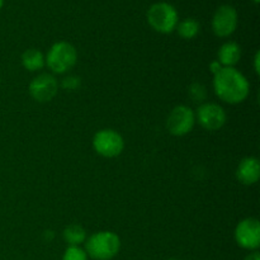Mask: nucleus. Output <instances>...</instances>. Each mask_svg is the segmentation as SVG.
<instances>
[{
	"label": "nucleus",
	"mask_w": 260,
	"mask_h": 260,
	"mask_svg": "<svg viewBox=\"0 0 260 260\" xmlns=\"http://www.w3.org/2000/svg\"><path fill=\"white\" fill-rule=\"evenodd\" d=\"M196 121L207 131H217L226 123V112L216 103H203L196 112Z\"/></svg>",
	"instance_id": "obj_8"
},
{
	"label": "nucleus",
	"mask_w": 260,
	"mask_h": 260,
	"mask_svg": "<svg viewBox=\"0 0 260 260\" xmlns=\"http://www.w3.org/2000/svg\"><path fill=\"white\" fill-rule=\"evenodd\" d=\"M238 12L231 5H221L212 18V29L217 37L225 38L233 35L238 28Z\"/></svg>",
	"instance_id": "obj_7"
},
{
	"label": "nucleus",
	"mask_w": 260,
	"mask_h": 260,
	"mask_svg": "<svg viewBox=\"0 0 260 260\" xmlns=\"http://www.w3.org/2000/svg\"><path fill=\"white\" fill-rule=\"evenodd\" d=\"M62 260H88V254L80 246H69L63 253Z\"/></svg>",
	"instance_id": "obj_16"
},
{
	"label": "nucleus",
	"mask_w": 260,
	"mask_h": 260,
	"mask_svg": "<svg viewBox=\"0 0 260 260\" xmlns=\"http://www.w3.org/2000/svg\"><path fill=\"white\" fill-rule=\"evenodd\" d=\"M93 147L103 157H116L122 154L124 149L123 137L114 129H101L94 135Z\"/></svg>",
	"instance_id": "obj_5"
},
{
	"label": "nucleus",
	"mask_w": 260,
	"mask_h": 260,
	"mask_svg": "<svg viewBox=\"0 0 260 260\" xmlns=\"http://www.w3.org/2000/svg\"><path fill=\"white\" fill-rule=\"evenodd\" d=\"M169 260H178V259H169Z\"/></svg>",
	"instance_id": "obj_24"
},
{
	"label": "nucleus",
	"mask_w": 260,
	"mask_h": 260,
	"mask_svg": "<svg viewBox=\"0 0 260 260\" xmlns=\"http://www.w3.org/2000/svg\"><path fill=\"white\" fill-rule=\"evenodd\" d=\"M259 62H260V52L255 53V57H254V70H255V73L260 74V66H259Z\"/></svg>",
	"instance_id": "obj_20"
},
{
	"label": "nucleus",
	"mask_w": 260,
	"mask_h": 260,
	"mask_svg": "<svg viewBox=\"0 0 260 260\" xmlns=\"http://www.w3.org/2000/svg\"><path fill=\"white\" fill-rule=\"evenodd\" d=\"M194 123V112L187 106H177L173 108L167 119L168 131L174 136H184L189 134Z\"/></svg>",
	"instance_id": "obj_6"
},
{
	"label": "nucleus",
	"mask_w": 260,
	"mask_h": 260,
	"mask_svg": "<svg viewBox=\"0 0 260 260\" xmlns=\"http://www.w3.org/2000/svg\"><path fill=\"white\" fill-rule=\"evenodd\" d=\"M213 89L221 101L239 104L248 98L250 85L248 79L235 68H222L213 75Z\"/></svg>",
	"instance_id": "obj_1"
},
{
	"label": "nucleus",
	"mask_w": 260,
	"mask_h": 260,
	"mask_svg": "<svg viewBox=\"0 0 260 260\" xmlns=\"http://www.w3.org/2000/svg\"><path fill=\"white\" fill-rule=\"evenodd\" d=\"M253 2H254V3H255V4H258V3L260 2V0H253Z\"/></svg>",
	"instance_id": "obj_23"
},
{
	"label": "nucleus",
	"mask_w": 260,
	"mask_h": 260,
	"mask_svg": "<svg viewBox=\"0 0 260 260\" xmlns=\"http://www.w3.org/2000/svg\"><path fill=\"white\" fill-rule=\"evenodd\" d=\"M241 57V48L236 42H226L218 50V62L223 68H234Z\"/></svg>",
	"instance_id": "obj_12"
},
{
	"label": "nucleus",
	"mask_w": 260,
	"mask_h": 260,
	"mask_svg": "<svg viewBox=\"0 0 260 260\" xmlns=\"http://www.w3.org/2000/svg\"><path fill=\"white\" fill-rule=\"evenodd\" d=\"M58 91V83L51 74H41L29 84V94L38 103L51 102Z\"/></svg>",
	"instance_id": "obj_10"
},
{
	"label": "nucleus",
	"mask_w": 260,
	"mask_h": 260,
	"mask_svg": "<svg viewBox=\"0 0 260 260\" xmlns=\"http://www.w3.org/2000/svg\"><path fill=\"white\" fill-rule=\"evenodd\" d=\"M244 260H260V254L256 250H254L253 253L249 254Z\"/></svg>",
	"instance_id": "obj_21"
},
{
	"label": "nucleus",
	"mask_w": 260,
	"mask_h": 260,
	"mask_svg": "<svg viewBox=\"0 0 260 260\" xmlns=\"http://www.w3.org/2000/svg\"><path fill=\"white\" fill-rule=\"evenodd\" d=\"M189 95L194 102L205 101L206 95H207L205 85H202L201 83H193L192 85L189 86Z\"/></svg>",
	"instance_id": "obj_17"
},
{
	"label": "nucleus",
	"mask_w": 260,
	"mask_h": 260,
	"mask_svg": "<svg viewBox=\"0 0 260 260\" xmlns=\"http://www.w3.org/2000/svg\"><path fill=\"white\" fill-rule=\"evenodd\" d=\"M45 58L48 69L52 73L65 74L75 66L78 61V52L71 43L61 41V42H56L48 50Z\"/></svg>",
	"instance_id": "obj_3"
},
{
	"label": "nucleus",
	"mask_w": 260,
	"mask_h": 260,
	"mask_svg": "<svg viewBox=\"0 0 260 260\" xmlns=\"http://www.w3.org/2000/svg\"><path fill=\"white\" fill-rule=\"evenodd\" d=\"M235 240L246 250H256L260 245V223L256 218L249 217L240 221L235 229Z\"/></svg>",
	"instance_id": "obj_9"
},
{
	"label": "nucleus",
	"mask_w": 260,
	"mask_h": 260,
	"mask_svg": "<svg viewBox=\"0 0 260 260\" xmlns=\"http://www.w3.org/2000/svg\"><path fill=\"white\" fill-rule=\"evenodd\" d=\"M22 65L28 71H37L46 65V58L40 50L29 48V50L23 52Z\"/></svg>",
	"instance_id": "obj_13"
},
{
	"label": "nucleus",
	"mask_w": 260,
	"mask_h": 260,
	"mask_svg": "<svg viewBox=\"0 0 260 260\" xmlns=\"http://www.w3.org/2000/svg\"><path fill=\"white\" fill-rule=\"evenodd\" d=\"M63 239L69 246H80L86 241V231L80 225H70L63 230Z\"/></svg>",
	"instance_id": "obj_14"
},
{
	"label": "nucleus",
	"mask_w": 260,
	"mask_h": 260,
	"mask_svg": "<svg viewBox=\"0 0 260 260\" xmlns=\"http://www.w3.org/2000/svg\"><path fill=\"white\" fill-rule=\"evenodd\" d=\"M3 5H4V0H0V9L3 8Z\"/></svg>",
	"instance_id": "obj_22"
},
{
	"label": "nucleus",
	"mask_w": 260,
	"mask_h": 260,
	"mask_svg": "<svg viewBox=\"0 0 260 260\" xmlns=\"http://www.w3.org/2000/svg\"><path fill=\"white\" fill-rule=\"evenodd\" d=\"M177 32L184 40H192L200 33V23L193 18H185L182 22H178Z\"/></svg>",
	"instance_id": "obj_15"
},
{
	"label": "nucleus",
	"mask_w": 260,
	"mask_h": 260,
	"mask_svg": "<svg viewBox=\"0 0 260 260\" xmlns=\"http://www.w3.org/2000/svg\"><path fill=\"white\" fill-rule=\"evenodd\" d=\"M121 249V239L112 231H101L85 241V253L95 260H111Z\"/></svg>",
	"instance_id": "obj_2"
},
{
	"label": "nucleus",
	"mask_w": 260,
	"mask_h": 260,
	"mask_svg": "<svg viewBox=\"0 0 260 260\" xmlns=\"http://www.w3.org/2000/svg\"><path fill=\"white\" fill-rule=\"evenodd\" d=\"M80 79L75 78V76H69V78L63 79L62 81V85L65 89H69V90H74L79 86V83H80Z\"/></svg>",
	"instance_id": "obj_18"
},
{
	"label": "nucleus",
	"mask_w": 260,
	"mask_h": 260,
	"mask_svg": "<svg viewBox=\"0 0 260 260\" xmlns=\"http://www.w3.org/2000/svg\"><path fill=\"white\" fill-rule=\"evenodd\" d=\"M222 68H223V66L221 65V63L218 62L217 60H216V61H213V62H211V63H210V70L212 71V73H213V75H215V74H217L218 71H220L221 69H222Z\"/></svg>",
	"instance_id": "obj_19"
},
{
	"label": "nucleus",
	"mask_w": 260,
	"mask_h": 260,
	"mask_svg": "<svg viewBox=\"0 0 260 260\" xmlns=\"http://www.w3.org/2000/svg\"><path fill=\"white\" fill-rule=\"evenodd\" d=\"M236 178L241 184L253 185L260 178V164L256 157L249 156L240 161L236 169Z\"/></svg>",
	"instance_id": "obj_11"
},
{
	"label": "nucleus",
	"mask_w": 260,
	"mask_h": 260,
	"mask_svg": "<svg viewBox=\"0 0 260 260\" xmlns=\"http://www.w3.org/2000/svg\"><path fill=\"white\" fill-rule=\"evenodd\" d=\"M147 22L159 33H172L177 28L179 17L172 4L165 2L155 3L147 10Z\"/></svg>",
	"instance_id": "obj_4"
}]
</instances>
